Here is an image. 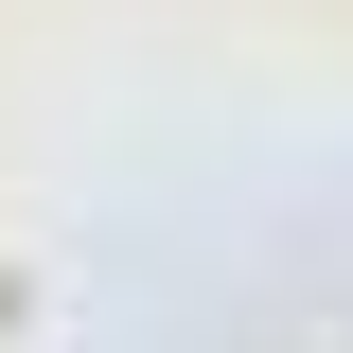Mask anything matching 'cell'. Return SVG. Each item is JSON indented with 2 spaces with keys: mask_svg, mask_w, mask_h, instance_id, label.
<instances>
[{
  "mask_svg": "<svg viewBox=\"0 0 353 353\" xmlns=\"http://www.w3.org/2000/svg\"><path fill=\"white\" fill-rule=\"evenodd\" d=\"M0 336H18V283H0Z\"/></svg>",
  "mask_w": 353,
  "mask_h": 353,
  "instance_id": "obj_1",
  "label": "cell"
}]
</instances>
